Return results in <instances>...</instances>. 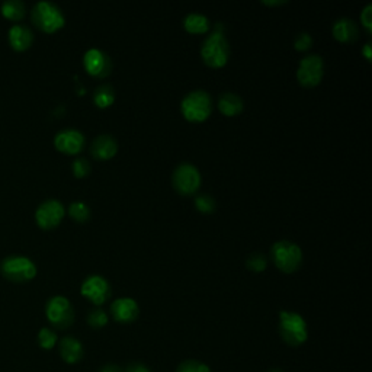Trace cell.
Instances as JSON below:
<instances>
[{"label": "cell", "mask_w": 372, "mask_h": 372, "mask_svg": "<svg viewBox=\"0 0 372 372\" xmlns=\"http://www.w3.org/2000/svg\"><path fill=\"white\" fill-rule=\"evenodd\" d=\"M278 331L282 341L292 348L301 346L309 339V327L304 317L295 312H281Z\"/></svg>", "instance_id": "6da1fadb"}, {"label": "cell", "mask_w": 372, "mask_h": 372, "mask_svg": "<svg viewBox=\"0 0 372 372\" xmlns=\"http://www.w3.org/2000/svg\"><path fill=\"white\" fill-rule=\"evenodd\" d=\"M181 110L188 121L202 122L210 117L213 111V99L206 90H192L182 99Z\"/></svg>", "instance_id": "7a4b0ae2"}, {"label": "cell", "mask_w": 372, "mask_h": 372, "mask_svg": "<svg viewBox=\"0 0 372 372\" xmlns=\"http://www.w3.org/2000/svg\"><path fill=\"white\" fill-rule=\"evenodd\" d=\"M31 19L38 29L47 33H53L61 29L65 23V18L61 9L47 0H41L31 11Z\"/></svg>", "instance_id": "3957f363"}, {"label": "cell", "mask_w": 372, "mask_h": 372, "mask_svg": "<svg viewBox=\"0 0 372 372\" xmlns=\"http://www.w3.org/2000/svg\"><path fill=\"white\" fill-rule=\"evenodd\" d=\"M228 55L230 47L224 33L213 32L201 47V57L211 69H220V67L225 65L228 61Z\"/></svg>", "instance_id": "277c9868"}, {"label": "cell", "mask_w": 372, "mask_h": 372, "mask_svg": "<svg viewBox=\"0 0 372 372\" xmlns=\"http://www.w3.org/2000/svg\"><path fill=\"white\" fill-rule=\"evenodd\" d=\"M0 270L6 280L12 282H28L37 277V266L29 257L12 255L4 259Z\"/></svg>", "instance_id": "5b68a950"}, {"label": "cell", "mask_w": 372, "mask_h": 372, "mask_svg": "<svg viewBox=\"0 0 372 372\" xmlns=\"http://www.w3.org/2000/svg\"><path fill=\"white\" fill-rule=\"evenodd\" d=\"M270 256H272V260L277 265V267L287 274L295 272L302 263L301 248L288 240L277 242L272 246V249H270Z\"/></svg>", "instance_id": "8992f818"}, {"label": "cell", "mask_w": 372, "mask_h": 372, "mask_svg": "<svg viewBox=\"0 0 372 372\" xmlns=\"http://www.w3.org/2000/svg\"><path fill=\"white\" fill-rule=\"evenodd\" d=\"M46 316L50 324L58 330L69 329L75 323V309L72 302L63 295H55L48 299Z\"/></svg>", "instance_id": "52a82bcc"}, {"label": "cell", "mask_w": 372, "mask_h": 372, "mask_svg": "<svg viewBox=\"0 0 372 372\" xmlns=\"http://www.w3.org/2000/svg\"><path fill=\"white\" fill-rule=\"evenodd\" d=\"M324 73V61L319 54H310L299 61L297 79L299 85L306 87H314L321 82Z\"/></svg>", "instance_id": "ba28073f"}, {"label": "cell", "mask_w": 372, "mask_h": 372, "mask_svg": "<svg viewBox=\"0 0 372 372\" xmlns=\"http://www.w3.org/2000/svg\"><path fill=\"white\" fill-rule=\"evenodd\" d=\"M172 181L181 195H193L201 186V174L192 163H181L175 169Z\"/></svg>", "instance_id": "9c48e42d"}, {"label": "cell", "mask_w": 372, "mask_h": 372, "mask_svg": "<svg viewBox=\"0 0 372 372\" xmlns=\"http://www.w3.org/2000/svg\"><path fill=\"white\" fill-rule=\"evenodd\" d=\"M80 292L85 298L93 302L95 306H102L111 297V285L104 277L90 275L83 281Z\"/></svg>", "instance_id": "30bf717a"}, {"label": "cell", "mask_w": 372, "mask_h": 372, "mask_svg": "<svg viewBox=\"0 0 372 372\" xmlns=\"http://www.w3.org/2000/svg\"><path fill=\"white\" fill-rule=\"evenodd\" d=\"M64 206L57 199H47L37 208L36 220L37 224L44 230L55 228L64 218Z\"/></svg>", "instance_id": "8fae6325"}, {"label": "cell", "mask_w": 372, "mask_h": 372, "mask_svg": "<svg viewBox=\"0 0 372 372\" xmlns=\"http://www.w3.org/2000/svg\"><path fill=\"white\" fill-rule=\"evenodd\" d=\"M83 65L90 76L99 79L107 78L112 69L111 58L108 57L107 53H104L99 48H90L85 53Z\"/></svg>", "instance_id": "7c38bea8"}, {"label": "cell", "mask_w": 372, "mask_h": 372, "mask_svg": "<svg viewBox=\"0 0 372 372\" xmlns=\"http://www.w3.org/2000/svg\"><path fill=\"white\" fill-rule=\"evenodd\" d=\"M54 146L65 154H78L85 146V135L73 128H67L55 134Z\"/></svg>", "instance_id": "4fadbf2b"}, {"label": "cell", "mask_w": 372, "mask_h": 372, "mask_svg": "<svg viewBox=\"0 0 372 372\" xmlns=\"http://www.w3.org/2000/svg\"><path fill=\"white\" fill-rule=\"evenodd\" d=\"M111 314L115 321L128 324L137 320L140 314V307L134 298L121 297L111 304Z\"/></svg>", "instance_id": "5bb4252c"}, {"label": "cell", "mask_w": 372, "mask_h": 372, "mask_svg": "<svg viewBox=\"0 0 372 372\" xmlns=\"http://www.w3.org/2000/svg\"><path fill=\"white\" fill-rule=\"evenodd\" d=\"M118 152L117 139L110 134L97 135L90 146V154L96 160H108L112 159Z\"/></svg>", "instance_id": "9a60e30c"}, {"label": "cell", "mask_w": 372, "mask_h": 372, "mask_svg": "<svg viewBox=\"0 0 372 372\" xmlns=\"http://www.w3.org/2000/svg\"><path fill=\"white\" fill-rule=\"evenodd\" d=\"M58 349H60V356L65 363H78L82 361L83 358V345L79 339L73 336H65L60 341L58 344Z\"/></svg>", "instance_id": "2e32d148"}, {"label": "cell", "mask_w": 372, "mask_h": 372, "mask_svg": "<svg viewBox=\"0 0 372 372\" xmlns=\"http://www.w3.org/2000/svg\"><path fill=\"white\" fill-rule=\"evenodd\" d=\"M9 44L15 51H25L32 46L33 41V33L32 31L25 25H14L11 26L8 32Z\"/></svg>", "instance_id": "e0dca14e"}, {"label": "cell", "mask_w": 372, "mask_h": 372, "mask_svg": "<svg viewBox=\"0 0 372 372\" xmlns=\"http://www.w3.org/2000/svg\"><path fill=\"white\" fill-rule=\"evenodd\" d=\"M333 37L341 43H354L358 38V25L349 18L337 19L333 25Z\"/></svg>", "instance_id": "ac0fdd59"}, {"label": "cell", "mask_w": 372, "mask_h": 372, "mask_svg": "<svg viewBox=\"0 0 372 372\" xmlns=\"http://www.w3.org/2000/svg\"><path fill=\"white\" fill-rule=\"evenodd\" d=\"M243 108H245V104H243L242 97L235 93L225 92L218 99V110L225 117L239 115L243 111Z\"/></svg>", "instance_id": "d6986e66"}, {"label": "cell", "mask_w": 372, "mask_h": 372, "mask_svg": "<svg viewBox=\"0 0 372 372\" xmlns=\"http://www.w3.org/2000/svg\"><path fill=\"white\" fill-rule=\"evenodd\" d=\"M184 28L191 33H206L210 29V19L202 14H189L184 19Z\"/></svg>", "instance_id": "ffe728a7"}, {"label": "cell", "mask_w": 372, "mask_h": 372, "mask_svg": "<svg viewBox=\"0 0 372 372\" xmlns=\"http://www.w3.org/2000/svg\"><path fill=\"white\" fill-rule=\"evenodd\" d=\"M93 102L99 108H108L115 102V90L110 85H100L93 93Z\"/></svg>", "instance_id": "44dd1931"}, {"label": "cell", "mask_w": 372, "mask_h": 372, "mask_svg": "<svg viewBox=\"0 0 372 372\" xmlns=\"http://www.w3.org/2000/svg\"><path fill=\"white\" fill-rule=\"evenodd\" d=\"M26 14V8L21 0H6L2 4V15L9 21H21Z\"/></svg>", "instance_id": "7402d4cb"}, {"label": "cell", "mask_w": 372, "mask_h": 372, "mask_svg": "<svg viewBox=\"0 0 372 372\" xmlns=\"http://www.w3.org/2000/svg\"><path fill=\"white\" fill-rule=\"evenodd\" d=\"M58 342V336L54 330L48 329V327H43L38 333V345L46 349V351H50L53 349Z\"/></svg>", "instance_id": "603a6c76"}, {"label": "cell", "mask_w": 372, "mask_h": 372, "mask_svg": "<svg viewBox=\"0 0 372 372\" xmlns=\"http://www.w3.org/2000/svg\"><path fill=\"white\" fill-rule=\"evenodd\" d=\"M69 214L70 217L78 221V223H86L90 217V208L85 204V202H73L69 207Z\"/></svg>", "instance_id": "cb8c5ba5"}, {"label": "cell", "mask_w": 372, "mask_h": 372, "mask_svg": "<svg viewBox=\"0 0 372 372\" xmlns=\"http://www.w3.org/2000/svg\"><path fill=\"white\" fill-rule=\"evenodd\" d=\"M108 314L102 309H93L87 314V324L92 329H102L108 324Z\"/></svg>", "instance_id": "d4e9b609"}, {"label": "cell", "mask_w": 372, "mask_h": 372, "mask_svg": "<svg viewBox=\"0 0 372 372\" xmlns=\"http://www.w3.org/2000/svg\"><path fill=\"white\" fill-rule=\"evenodd\" d=\"M195 207L198 211L204 213V214H211L216 210V199L211 195L202 193L195 198Z\"/></svg>", "instance_id": "484cf974"}, {"label": "cell", "mask_w": 372, "mask_h": 372, "mask_svg": "<svg viewBox=\"0 0 372 372\" xmlns=\"http://www.w3.org/2000/svg\"><path fill=\"white\" fill-rule=\"evenodd\" d=\"M176 372H211L210 366L196 359H186L179 363Z\"/></svg>", "instance_id": "4316f807"}, {"label": "cell", "mask_w": 372, "mask_h": 372, "mask_svg": "<svg viewBox=\"0 0 372 372\" xmlns=\"http://www.w3.org/2000/svg\"><path fill=\"white\" fill-rule=\"evenodd\" d=\"M266 256L263 253H252L248 260H246V266L253 270V272H262L266 267Z\"/></svg>", "instance_id": "83f0119b"}, {"label": "cell", "mask_w": 372, "mask_h": 372, "mask_svg": "<svg viewBox=\"0 0 372 372\" xmlns=\"http://www.w3.org/2000/svg\"><path fill=\"white\" fill-rule=\"evenodd\" d=\"M72 169H73V174H75L76 178H85V176H87L90 174L92 167H90V163L86 159L79 157V159H76L73 161Z\"/></svg>", "instance_id": "f1b7e54d"}, {"label": "cell", "mask_w": 372, "mask_h": 372, "mask_svg": "<svg viewBox=\"0 0 372 372\" xmlns=\"http://www.w3.org/2000/svg\"><path fill=\"white\" fill-rule=\"evenodd\" d=\"M313 44V38L307 32H299L294 40V46L298 51H307Z\"/></svg>", "instance_id": "f546056e"}, {"label": "cell", "mask_w": 372, "mask_h": 372, "mask_svg": "<svg viewBox=\"0 0 372 372\" xmlns=\"http://www.w3.org/2000/svg\"><path fill=\"white\" fill-rule=\"evenodd\" d=\"M361 22L365 26V29L371 33V31H372V5L371 4H368L363 8V11L361 14Z\"/></svg>", "instance_id": "4dcf8cb0"}, {"label": "cell", "mask_w": 372, "mask_h": 372, "mask_svg": "<svg viewBox=\"0 0 372 372\" xmlns=\"http://www.w3.org/2000/svg\"><path fill=\"white\" fill-rule=\"evenodd\" d=\"M122 372H152L149 369V366H146L144 363H140V362H135V363H131L127 366L125 371Z\"/></svg>", "instance_id": "1f68e13d"}, {"label": "cell", "mask_w": 372, "mask_h": 372, "mask_svg": "<svg viewBox=\"0 0 372 372\" xmlns=\"http://www.w3.org/2000/svg\"><path fill=\"white\" fill-rule=\"evenodd\" d=\"M99 372H122V369L118 365L108 363V365H104L102 368H100Z\"/></svg>", "instance_id": "d6a6232c"}, {"label": "cell", "mask_w": 372, "mask_h": 372, "mask_svg": "<svg viewBox=\"0 0 372 372\" xmlns=\"http://www.w3.org/2000/svg\"><path fill=\"white\" fill-rule=\"evenodd\" d=\"M287 4V0H263V5L267 6H278V5H284Z\"/></svg>", "instance_id": "836d02e7"}, {"label": "cell", "mask_w": 372, "mask_h": 372, "mask_svg": "<svg viewBox=\"0 0 372 372\" xmlns=\"http://www.w3.org/2000/svg\"><path fill=\"white\" fill-rule=\"evenodd\" d=\"M362 54L365 55V58L368 60V61H371V57H372V54H371V44L368 43V44H365L363 46V50H362Z\"/></svg>", "instance_id": "e575fe53"}, {"label": "cell", "mask_w": 372, "mask_h": 372, "mask_svg": "<svg viewBox=\"0 0 372 372\" xmlns=\"http://www.w3.org/2000/svg\"><path fill=\"white\" fill-rule=\"evenodd\" d=\"M267 372H284V371H281V369H270V371H267Z\"/></svg>", "instance_id": "d590c367"}]
</instances>
